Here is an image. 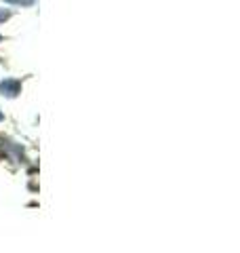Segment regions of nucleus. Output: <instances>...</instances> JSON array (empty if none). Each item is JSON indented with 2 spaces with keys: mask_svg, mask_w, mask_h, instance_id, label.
Instances as JSON below:
<instances>
[{
  "mask_svg": "<svg viewBox=\"0 0 240 253\" xmlns=\"http://www.w3.org/2000/svg\"><path fill=\"white\" fill-rule=\"evenodd\" d=\"M6 2H13V4H32V0H6Z\"/></svg>",
  "mask_w": 240,
  "mask_h": 253,
  "instance_id": "2",
  "label": "nucleus"
},
{
  "mask_svg": "<svg viewBox=\"0 0 240 253\" xmlns=\"http://www.w3.org/2000/svg\"><path fill=\"white\" fill-rule=\"evenodd\" d=\"M0 121H2V112H0Z\"/></svg>",
  "mask_w": 240,
  "mask_h": 253,
  "instance_id": "3",
  "label": "nucleus"
},
{
  "mask_svg": "<svg viewBox=\"0 0 240 253\" xmlns=\"http://www.w3.org/2000/svg\"><path fill=\"white\" fill-rule=\"evenodd\" d=\"M0 91H2V95H6V97H15V95L21 91V83L13 81V78H6V81L0 83Z\"/></svg>",
  "mask_w": 240,
  "mask_h": 253,
  "instance_id": "1",
  "label": "nucleus"
}]
</instances>
